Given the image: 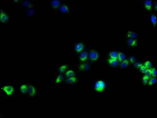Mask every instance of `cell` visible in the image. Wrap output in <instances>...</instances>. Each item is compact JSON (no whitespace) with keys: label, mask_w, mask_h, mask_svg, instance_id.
I'll return each instance as SVG.
<instances>
[{"label":"cell","mask_w":157,"mask_h":118,"mask_svg":"<svg viewBox=\"0 0 157 118\" xmlns=\"http://www.w3.org/2000/svg\"><path fill=\"white\" fill-rule=\"evenodd\" d=\"M110 84L107 77L98 75L90 82V90L95 94L103 95L108 91Z\"/></svg>","instance_id":"1"},{"label":"cell","mask_w":157,"mask_h":118,"mask_svg":"<svg viewBox=\"0 0 157 118\" xmlns=\"http://www.w3.org/2000/svg\"><path fill=\"white\" fill-rule=\"evenodd\" d=\"M0 91L7 99H11L18 94L16 85L13 83L5 82L0 86Z\"/></svg>","instance_id":"2"},{"label":"cell","mask_w":157,"mask_h":118,"mask_svg":"<svg viewBox=\"0 0 157 118\" xmlns=\"http://www.w3.org/2000/svg\"><path fill=\"white\" fill-rule=\"evenodd\" d=\"M103 59V54L101 49L96 46H89V61L94 66Z\"/></svg>","instance_id":"3"},{"label":"cell","mask_w":157,"mask_h":118,"mask_svg":"<svg viewBox=\"0 0 157 118\" xmlns=\"http://www.w3.org/2000/svg\"><path fill=\"white\" fill-rule=\"evenodd\" d=\"M87 42L83 39L73 41L71 44V50L74 57H76L89 46Z\"/></svg>","instance_id":"4"},{"label":"cell","mask_w":157,"mask_h":118,"mask_svg":"<svg viewBox=\"0 0 157 118\" xmlns=\"http://www.w3.org/2000/svg\"><path fill=\"white\" fill-rule=\"evenodd\" d=\"M12 15L10 11L5 9L2 6L0 7V24L3 26L9 25L12 21Z\"/></svg>","instance_id":"5"},{"label":"cell","mask_w":157,"mask_h":118,"mask_svg":"<svg viewBox=\"0 0 157 118\" xmlns=\"http://www.w3.org/2000/svg\"><path fill=\"white\" fill-rule=\"evenodd\" d=\"M56 13L61 17H71L73 16L72 6L66 1L60 6Z\"/></svg>","instance_id":"6"},{"label":"cell","mask_w":157,"mask_h":118,"mask_svg":"<svg viewBox=\"0 0 157 118\" xmlns=\"http://www.w3.org/2000/svg\"><path fill=\"white\" fill-rule=\"evenodd\" d=\"M75 66L81 75L91 72L95 67L89 61L82 63H76Z\"/></svg>","instance_id":"7"},{"label":"cell","mask_w":157,"mask_h":118,"mask_svg":"<svg viewBox=\"0 0 157 118\" xmlns=\"http://www.w3.org/2000/svg\"><path fill=\"white\" fill-rule=\"evenodd\" d=\"M40 93V90L38 85L34 82H30L27 98L32 101H34L37 98Z\"/></svg>","instance_id":"8"},{"label":"cell","mask_w":157,"mask_h":118,"mask_svg":"<svg viewBox=\"0 0 157 118\" xmlns=\"http://www.w3.org/2000/svg\"><path fill=\"white\" fill-rule=\"evenodd\" d=\"M140 37L133 38V39H125L124 40L125 46L129 50H137L140 47Z\"/></svg>","instance_id":"9"},{"label":"cell","mask_w":157,"mask_h":118,"mask_svg":"<svg viewBox=\"0 0 157 118\" xmlns=\"http://www.w3.org/2000/svg\"><path fill=\"white\" fill-rule=\"evenodd\" d=\"M137 2L146 14L148 15L152 13L153 0H138Z\"/></svg>","instance_id":"10"},{"label":"cell","mask_w":157,"mask_h":118,"mask_svg":"<svg viewBox=\"0 0 157 118\" xmlns=\"http://www.w3.org/2000/svg\"><path fill=\"white\" fill-rule=\"evenodd\" d=\"M119 47L113 46L106 51L104 54V58H107L111 60H118V54Z\"/></svg>","instance_id":"11"},{"label":"cell","mask_w":157,"mask_h":118,"mask_svg":"<svg viewBox=\"0 0 157 118\" xmlns=\"http://www.w3.org/2000/svg\"><path fill=\"white\" fill-rule=\"evenodd\" d=\"M82 75H81L67 78L66 79L65 85L69 87H73L79 85L82 82Z\"/></svg>","instance_id":"12"},{"label":"cell","mask_w":157,"mask_h":118,"mask_svg":"<svg viewBox=\"0 0 157 118\" xmlns=\"http://www.w3.org/2000/svg\"><path fill=\"white\" fill-rule=\"evenodd\" d=\"M71 62L67 61H62L59 63L56 68V71L57 73L64 74L67 70L72 67Z\"/></svg>","instance_id":"13"},{"label":"cell","mask_w":157,"mask_h":118,"mask_svg":"<svg viewBox=\"0 0 157 118\" xmlns=\"http://www.w3.org/2000/svg\"><path fill=\"white\" fill-rule=\"evenodd\" d=\"M23 12L26 20H32L38 17V8L37 6L26 9Z\"/></svg>","instance_id":"14"},{"label":"cell","mask_w":157,"mask_h":118,"mask_svg":"<svg viewBox=\"0 0 157 118\" xmlns=\"http://www.w3.org/2000/svg\"><path fill=\"white\" fill-rule=\"evenodd\" d=\"M65 1L64 0H47L48 7L53 13H57L60 6Z\"/></svg>","instance_id":"15"},{"label":"cell","mask_w":157,"mask_h":118,"mask_svg":"<svg viewBox=\"0 0 157 118\" xmlns=\"http://www.w3.org/2000/svg\"><path fill=\"white\" fill-rule=\"evenodd\" d=\"M147 23L148 27L153 31H156L157 28V14L151 13L147 16Z\"/></svg>","instance_id":"16"},{"label":"cell","mask_w":157,"mask_h":118,"mask_svg":"<svg viewBox=\"0 0 157 118\" xmlns=\"http://www.w3.org/2000/svg\"><path fill=\"white\" fill-rule=\"evenodd\" d=\"M66 79L64 74L55 72L53 80V86H60L65 85Z\"/></svg>","instance_id":"17"},{"label":"cell","mask_w":157,"mask_h":118,"mask_svg":"<svg viewBox=\"0 0 157 118\" xmlns=\"http://www.w3.org/2000/svg\"><path fill=\"white\" fill-rule=\"evenodd\" d=\"M140 34L138 31L133 29L129 28L124 31L122 38L124 40L140 38Z\"/></svg>","instance_id":"18"},{"label":"cell","mask_w":157,"mask_h":118,"mask_svg":"<svg viewBox=\"0 0 157 118\" xmlns=\"http://www.w3.org/2000/svg\"><path fill=\"white\" fill-rule=\"evenodd\" d=\"M29 83L30 82L29 81H23L21 82L19 84L17 89L20 95L27 97Z\"/></svg>","instance_id":"19"},{"label":"cell","mask_w":157,"mask_h":118,"mask_svg":"<svg viewBox=\"0 0 157 118\" xmlns=\"http://www.w3.org/2000/svg\"><path fill=\"white\" fill-rule=\"evenodd\" d=\"M119 65L117 60H111L107 58H104V65L107 68L118 70V66Z\"/></svg>","instance_id":"20"},{"label":"cell","mask_w":157,"mask_h":118,"mask_svg":"<svg viewBox=\"0 0 157 118\" xmlns=\"http://www.w3.org/2000/svg\"><path fill=\"white\" fill-rule=\"evenodd\" d=\"M89 46L83 52L75 57L76 63H82L89 61Z\"/></svg>","instance_id":"21"},{"label":"cell","mask_w":157,"mask_h":118,"mask_svg":"<svg viewBox=\"0 0 157 118\" xmlns=\"http://www.w3.org/2000/svg\"><path fill=\"white\" fill-rule=\"evenodd\" d=\"M132 65L127 58L124 61L119 63L118 66V70L122 71H127L129 69H131Z\"/></svg>","instance_id":"22"},{"label":"cell","mask_w":157,"mask_h":118,"mask_svg":"<svg viewBox=\"0 0 157 118\" xmlns=\"http://www.w3.org/2000/svg\"><path fill=\"white\" fill-rule=\"evenodd\" d=\"M36 6V4L33 0H21V3L20 7L21 10L24 11L26 9L34 7Z\"/></svg>","instance_id":"23"},{"label":"cell","mask_w":157,"mask_h":118,"mask_svg":"<svg viewBox=\"0 0 157 118\" xmlns=\"http://www.w3.org/2000/svg\"><path fill=\"white\" fill-rule=\"evenodd\" d=\"M64 75L65 77L67 78L80 75L78 73L75 66L73 65L66 71L65 73L64 74Z\"/></svg>","instance_id":"24"},{"label":"cell","mask_w":157,"mask_h":118,"mask_svg":"<svg viewBox=\"0 0 157 118\" xmlns=\"http://www.w3.org/2000/svg\"><path fill=\"white\" fill-rule=\"evenodd\" d=\"M128 53L129 51L119 48L118 54V60L119 63L127 58Z\"/></svg>","instance_id":"25"},{"label":"cell","mask_w":157,"mask_h":118,"mask_svg":"<svg viewBox=\"0 0 157 118\" xmlns=\"http://www.w3.org/2000/svg\"><path fill=\"white\" fill-rule=\"evenodd\" d=\"M127 59L132 65L141 59L136 53H132L130 51H129Z\"/></svg>","instance_id":"26"},{"label":"cell","mask_w":157,"mask_h":118,"mask_svg":"<svg viewBox=\"0 0 157 118\" xmlns=\"http://www.w3.org/2000/svg\"><path fill=\"white\" fill-rule=\"evenodd\" d=\"M143 65L147 69H151L155 65V61L148 57L143 59Z\"/></svg>","instance_id":"27"},{"label":"cell","mask_w":157,"mask_h":118,"mask_svg":"<svg viewBox=\"0 0 157 118\" xmlns=\"http://www.w3.org/2000/svg\"><path fill=\"white\" fill-rule=\"evenodd\" d=\"M150 78V77L146 76L145 75L139 76V84L140 86H141L143 88H146Z\"/></svg>","instance_id":"28"},{"label":"cell","mask_w":157,"mask_h":118,"mask_svg":"<svg viewBox=\"0 0 157 118\" xmlns=\"http://www.w3.org/2000/svg\"><path fill=\"white\" fill-rule=\"evenodd\" d=\"M157 78L151 77L149 79L148 83L146 86V88H152L157 86Z\"/></svg>","instance_id":"29"},{"label":"cell","mask_w":157,"mask_h":118,"mask_svg":"<svg viewBox=\"0 0 157 118\" xmlns=\"http://www.w3.org/2000/svg\"><path fill=\"white\" fill-rule=\"evenodd\" d=\"M143 65V59H141V60H139L137 62L134 63L133 65H132L131 69L133 70V71L136 72L137 71V70Z\"/></svg>","instance_id":"30"},{"label":"cell","mask_w":157,"mask_h":118,"mask_svg":"<svg viewBox=\"0 0 157 118\" xmlns=\"http://www.w3.org/2000/svg\"><path fill=\"white\" fill-rule=\"evenodd\" d=\"M147 69V68L143 65L137 70V71H136V72L139 75V76L144 75Z\"/></svg>","instance_id":"31"},{"label":"cell","mask_w":157,"mask_h":118,"mask_svg":"<svg viewBox=\"0 0 157 118\" xmlns=\"http://www.w3.org/2000/svg\"><path fill=\"white\" fill-rule=\"evenodd\" d=\"M151 77H157V66L154 65L153 67L151 68Z\"/></svg>","instance_id":"32"},{"label":"cell","mask_w":157,"mask_h":118,"mask_svg":"<svg viewBox=\"0 0 157 118\" xmlns=\"http://www.w3.org/2000/svg\"><path fill=\"white\" fill-rule=\"evenodd\" d=\"M157 1L153 0L152 3V12L157 14Z\"/></svg>","instance_id":"33"},{"label":"cell","mask_w":157,"mask_h":118,"mask_svg":"<svg viewBox=\"0 0 157 118\" xmlns=\"http://www.w3.org/2000/svg\"><path fill=\"white\" fill-rule=\"evenodd\" d=\"M11 2L13 5L20 6L21 3V0H11Z\"/></svg>","instance_id":"34"},{"label":"cell","mask_w":157,"mask_h":118,"mask_svg":"<svg viewBox=\"0 0 157 118\" xmlns=\"http://www.w3.org/2000/svg\"><path fill=\"white\" fill-rule=\"evenodd\" d=\"M144 75L149 77H151V69H147Z\"/></svg>","instance_id":"35"},{"label":"cell","mask_w":157,"mask_h":118,"mask_svg":"<svg viewBox=\"0 0 157 118\" xmlns=\"http://www.w3.org/2000/svg\"><path fill=\"white\" fill-rule=\"evenodd\" d=\"M0 116H1V118H4L5 117V115L3 113V115H2L1 113H0Z\"/></svg>","instance_id":"36"}]
</instances>
